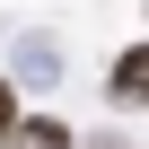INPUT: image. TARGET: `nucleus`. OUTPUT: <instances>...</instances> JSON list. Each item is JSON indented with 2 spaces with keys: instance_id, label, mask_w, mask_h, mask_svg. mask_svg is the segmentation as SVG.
Listing matches in <instances>:
<instances>
[{
  "instance_id": "obj_1",
  "label": "nucleus",
  "mask_w": 149,
  "mask_h": 149,
  "mask_svg": "<svg viewBox=\"0 0 149 149\" xmlns=\"http://www.w3.org/2000/svg\"><path fill=\"white\" fill-rule=\"evenodd\" d=\"M149 97V53H123L114 61V105H140Z\"/></svg>"
},
{
  "instance_id": "obj_2",
  "label": "nucleus",
  "mask_w": 149,
  "mask_h": 149,
  "mask_svg": "<svg viewBox=\"0 0 149 149\" xmlns=\"http://www.w3.org/2000/svg\"><path fill=\"white\" fill-rule=\"evenodd\" d=\"M9 123H18V88L0 79V132H9Z\"/></svg>"
}]
</instances>
